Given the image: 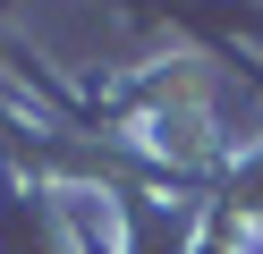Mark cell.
I'll return each instance as SVG.
<instances>
[{"label": "cell", "instance_id": "cell-1", "mask_svg": "<svg viewBox=\"0 0 263 254\" xmlns=\"http://www.w3.org/2000/svg\"><path fill=\"white\" fill-rule=\"evenodd\" d=\"M85 119L110 144L144 152L195 186H221V169L238 161V144L221 135V68L195 51H161L110 85H85Z\"/></svg>", "mask_w": 263, "mask_h": 254}, {"label": "cell", "instance_id": "cell-2", "mask_svg": "<svg viewBox=\"0 0 263 254\" xmlns=\"http://www.w3.org/2000/svg\"><path fill=\"white\" fill-rule=\"evenodd\" d=\"M0 254H110V246H93V195L43 186L0 161Z\"/></svg>", "mask_w": 263, "mask_h": 254}]
</instances>
